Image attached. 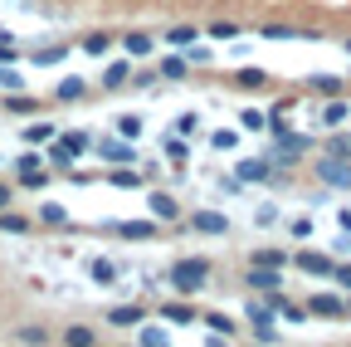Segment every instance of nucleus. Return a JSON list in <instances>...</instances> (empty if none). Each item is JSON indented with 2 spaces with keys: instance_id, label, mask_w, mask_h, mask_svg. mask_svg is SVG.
Instances as JSON below:
<instances>
[{
  "instance_id": "44",
  "label": "nucleus",
  "mask_w": 351,
  "mask_h": 347,
  "mask_svg": "<svg viewBox=\"0 0 351 347\" xmlns=\"http://www.w3.org/2000/svg\"><path fill=\"white\" fill-rule=\"evenodd\" d=\"M307 235H313V221L302 215V221H293V240H307Z\"/></svg>"
},
{
  "instance_id": "34",
  "label": "nucleus",
  "mask_w": 351,
  "mask_h": 347,
  "mask_svg": "<svg viewBox=\"0 0 351 347\" xmlns=\"http://www.w3.org/2000/svg\"><path fill=\"white\" fill-rule=\"evenodd\" d=\"M0 89H5V93H20V89H25V78H20L15 69H0Z\"/></svg>"
},
{
  "instance_id": "35",
  "label": "nucleus",
  "mask_w": 351,
  "mask_h": 347,
  "mask_svg": "<svg viewBox=\"0 0 351 347\" xmlns=\"http://www.w3.org/2000/svg\"><path fill=\"white\" fill-rule=\"evenodd\" d=\"M142 347H171V337L161 328H142Z\"/></svg>"
},
{
  "instance_id": "10",
  "label": "nucleus",
  "mask_w": 351,
  "mask_h": 347,
  "mask_svg": "<svg viewBox=\"0 0 351 347\" xmlns=\"http://www.w3.org/2000/svg\"><path fill=\"white\" fill-rule=\"evenodd\" d=\"M147 210L156 215V221H176V215H181V205H176L171 191H152V196H147Z\"/></svg>"
},
{
  "instance_id": "50",
  "label": "nucleus",
  "mask_w": 351,
  "mask_h": 347,
  "mask_svg": "<svg viewBox=\"0 0 351 347\" xmlns=\"http://www.w3.org/2000/svg\"><path fill=\"white\" fill-rule=\"evenodd\" d=\"M346 54H351V39H346Z\"/></svg>"
},
{
  "instance_id": "12",
  "label": "nucleus",
  "mask_w": 351,
  "mask_h": 347,
  "mask_svg": "<svg viewBox=\"0 0 351 347\" xmlns=\"http://www.w3.org/2000/svg\"><path fill=\"white\" fill-rule=\"evenodd\" d=\"M142 318H147V313L137 309V303H122V309H112V313H108V323H112V328H142Z\"/></svg>"
},
{
  "instance_id": "43",
  "label": "nucleus",
  "mask_w": 351,
  "mask_h": 347,
  "mask_svg": "<svg viewBox=\"0 0 351 347\" xmlns=\"http://www.w3.org/2000/svg\"><path fill=\"white\" fill-rule=\"evenodd\" d=\"M254 337H258V342H274V323H269V318L254 323Z\"/></svg>"
},
{
  "instance_id": "24",
  "label": "nucleus",
  "mask_w": 351,
  "mask_h": 347,
  "mask_svg": "<svg viewBox=\"0 0 351 347\" xmlns=\"http://www.w3.org/2000/svg\"><path fill=\"white\" fill-rule=\"evenodd\" d=\"M161 78H171V83H181V78H186V59H181V54H171V59H161Z\"/></svg>"
},
{
  "instance_id": "37",
  "label": "nucleus",
  "mask_w": 351,
  "mask_h": 347,
  "mask_svg": "<svg viewBox=\"0 0 351 347\" xmlns=\"http://www.w3.org/2000/svg\"><path fill=\"white\" fill-rule=\"evenodd\" d=\"M239 34V25L234 20H219V25H210V39H234Z\"/></svg>"
},
{
  "instance_id": "8",
  "label": "nucleus",
  "mask_w": 351,
  "mask_h": 347,
  "mask_svg": "<svg viewBox=\"0 0 351 347\" xmlns=\"http://www.w3.org/2000/svg\"><path fill=\"white\" fill-rule=\"evenodd\" d=\"M98 152H103V161H112V166L137 161V152H132V142H127V137H103V142H98Z\"/></svg>"
},
{
  "instance_id": "17",
  "label": "nucleus",
  "mask_w": 351,
  "mask_h": 347,
  "mask_svg": "<svg viewBox=\"0 0 351 347\" xmlns=\"http://www.w3.org/2000/svg\"><path fill=\"white\" fill-rule=\"evenodd\" d=\"M258 34L263 39H317V34H307V30H293V25H263Z\"/></svg>"
},
{
  "instance_id": "39",
  "label": "nucleus",
  "mask_w": 351,
  "mask_h": 347,
  "mask_svg": "<svg viewBox=\"0 0 351 347\" xmlns=\"http://www.w3.org/2000/svg\"><path fill=\"white\" fill-rule=\"evenodd\" d=\"M205 323H210V333H234V323L225 313H205Z\"/></svg>"
},
{
  "instance_id": "28",
  "label": "nucleus",
  "mask_w": 351,
  "mask_h": 347,
  "mask_svg": "<svg viewBox=\"0 0 351 347\" xmlns=\"http://www.w3.org/2000/svg\"><path fill=\"white\" fill-rule=\"evenodd\" d=\"M0 230H5V235H25L29 221H25V215H5V210H0Z\"/></svg>"
},
{
  "instance_id": "25",
  "label": "nucleus",
  "mask_w": 351,
  "mask_h": 347,
  "mask_svg": "<svg viewBox=\"0 0 351 347\" xmlns=\"http://www.w3.org/2000/svg\"><path fill=\"white\" fill-rule=\"evenodd\" d=\"M254 265H269V269H283V265H288V254H283V249H254Z\"/></svg>"
},
{
  "instance_id": "51",
  "label": "nucleus",
  "mask_w": 351,
  "mask_h": 347,
  "mask_svg": "<svg viewBox=\"0 0 351 347\" xmlns=\"http://www.w3.org/2000/svg\"><path fill=\"white\" fill-rule=\"evenodd\" d=\"M0 161H5V157H0Z\"/></svg>"
},
{
  "instance_id": "45",
  "label": "nucleus",
  "mask_w": 351,
  "mask_h": 347,
  "mask_svg": "<svg viewBox=\"0 0 351 347\" xmlns=\"http://www.w3.org/2000/svg\"><path fill=\"white\" fill-rule=\"evenodd\" d=\"M10 59H15V45H10L5 34H0V64H10Z\"/></svg>"
},
{
  "instance_id": "6",
  "label": "nucleus",
  "mask_w": 351,
  "mask_h": 347,
  "mask_svg": "<svg viewBox=\"0 0 351 347\" xmlns=\"http://www.w3.org/2000/svg\"><path fill=\"white\" fill-rule=\"evenodd\" d=\"M112 235H122V240H156V215H147V221H117Z\"/></svg>"
},
{
  "instance_id": "48",
  "label": "nucleus",
  "mask_w": 351,
  "mask_h": 347,
  "mask_svg": "<svg viewBox=\"0 0 351 347\" xmlns=\"http://www.w3.org/2000/svg\"><path fill=\"white\" fill-rule=\"evenodd\" d=\"M346 313H351V293H346Z\"/></svg>"
},
{
  "instance_id": "27",
  "label": "nucleus",
  "mask_w": 351,
  "mask_h": 347,
  "mask_svg": "<svg viewBox=\"0 0 351 347\" xmlns=\"http://www.w3.org/2000/svg\"><path fill=\"white\" fill-rule=\"evenodd\" d=\"M39 221H44V225H64V221H69V210L49 201V205H39Z\"/></svg>"
},
{
  "instance_id": "41",
  "label": "nucleus",
  "mask_w": 351,
  "mask_h": 347,
  "mask_svg": "<svg viewBox=\"0 0 351 347\" xmlns=\"http://www.w3.org/2000/svg\"><path fill=\"white\" fill-rule=\"evenodd\" d=\"M210 142H215V152H230V147H234V133H230V127H225V133H215Z\"/></svg>"
},
{
  "instance_id": "49",
  "label": "nucleus",
  "mask_w": 351,
  "mask_h": 347,
  "mask_svg": "<svg viewBox=\"0 0 351 347\" xmlns=\"http://www.w3.org/2000/svg\"><path fill=\"white\" fill-rule=\"evenodd\" d=\"M254 347H274V342H254Z\"/></svg>"
},
{
  "instance_id": "42",
  "label": "nucleus",
  "mask_w": 351,
  "mask_h": 347,
  "mask_svg": "<svg viewBox=\"0 0 351 347\" xmlns=\"http://www.w3.org/2000/svg\"><path fill=\"white\" fill-rule=\"evenodd\" d=\"M332 279H337V284L351 293V265H337V269H332Z\"/></svg>"
},
{
  "instance_id": "3",
  "label": "nucleus",
  "mask_w": 351,
  "mask_h": 347,
  "mask_svg": "<svg viewBox=\"0 0 351 347\" xmlns=\"http://www.w3.org/2000/svg\"><path fill=\"white\" fill-rule=\"evenodd\" d=\"M44 161H49V157H39V147H29V152L15 161V171H20V181H25V186H44V181H49Z\"/></svg>"
},
{
  "instance_id": "9",
  "label": "nucleus",
  "mask_w": 351,
  "mask_h": 347,
  "mask_svg": "<svg viewBox=\"0 0 351 347\" xmlns=\"http://www.w3.org/2000/svg\"><path fill=\"white\" fill-rule=\"evenodd\" d=\"M244 284H249L254 293H274V289H278L283 279H278V269H269V265H254V269L244 274Z\"/></svg>"
},
{
  "instance_id": "16",
  "label": "nucleus",
  "mask_w": 351,
  "mask_h": 347,
  "mask_svg": "<svg viewBox=\"0 0 351 347\" xmlns=\"http://www.w3.org/2000/svg\"><path fill=\"white\" fill-rule=\"evenodd\" d=\"M122 45H127V54H132V59H147V54H152V34H142V30H132V34L122 39Z\"/></svg>"
},
{
  "instance_id": "11",
  "label": "nucleus",
  "mask_w": 351,
  "mask_h": 347,
  "mask_svg": "<svg viewBox=\"0 0 351 347\" xmlns=\"http://www.w3.org/2000/svg\"><path fill=\"white\" fill-rule=\"evenodd\" d=\"M64 347H98V333L88 323H69L64 328Z\"/></svg>"
},
{
  "instance_id": "40",
  "label": "nucleus",
  "mask_w": 351,
  "mask_h": 347,
  "mask_svg": "<svg viewBox=\"0 0 351 347\" xmlns=\"http://www.w3.org/2000/svg\"><path fill=\"white\" fill-rule=\"evenodd\" d=\"M10 113H34V98H25V93H10V103H5Z\"/></svg>"
},
{
  "instance_id": "7",
  "label": "nucleus",
  "mask_w": 351,
  "mask_h": 347,
  "mask_svg": "<svg viewBox=\"0 0 351 347\" xmlns=\"http://www.w3.org/2000/svg\"><path fill=\"white\" fill-rule=\"evenodd\" d=\"M298 269H302V274H313V279H332L337 265H332L327 254H317V249H302V254H298Z\"/></svg>"
},
{
  "instance_id": "14",
  "label": "nucleus",
  "mask_w": 351,
  "mask_h": 347,
  "mask_svg": "<svg viewBox=\"0 0 351 347\" xmlns=\"http://www.w3.org/2000/svg\"><path fill=\"white\" fill-rule=\"evenodd\" d=\"M83 93H88V83H83L78 74H73V78H64V83H59V89H54V98H59V103H78Z\"/></svg>"
},
{
  "instance_id": "2",
  "label": "nucleus",
  "mask_w": 351,
  "mask_h": 347,
  "mask_svg": "<svg viewBox=\"0 0 351 347\" xmlns=\"http://www.w3.org/2000/svg\"><path fill=\"white\" fill-rule=\"evenodd\" d=\"M313 171H317V181H322V186H332V191H351V161H341V157H322V161H313Z\"/></svg>"
},
{
  "instance_id": "19",
  "label": "nucleus",
  "mask_w": 351,
  "mask_h": 347,
  "mask_svg": "<svg viewBox=\"0 0 351 347\" xmlns=\"http://www.w3.org/2000/svg\"><path fill=\"white\" fill-rule=\"evenodd\" d=\"M88 274H93V284H117V265H112V259H93Z\"/></svg>"
},
{
  "instance_id": "26",
  "label": "nucleus",
  "mask_w": 351,
  "mask_h": 347,
  "mask_svg": "<svg viewBox=\"0 0 351 347\" xmlns=\"http://www.w3.org/2000/svg\"><path fill=\"white\" fill-rule=\"evenodd\" d=\"M127 74H132V69L117 59V64H108V69H103V83H108V89H122V83H127Z\"/></svg>"
},
{
  "instance_id": "36",
  "label": "nucleus",
  "mask_w": 351,
  "mask_h": 347,
  "mask_svg": "<svg viewBox=\"0 0 351 347\" xmlns=\"http://www.w3.org/2000/svg\"><path fill=\"white\" fill-rule=\"evenodd\" d=\"M239 122H244V127H249V133H263V127H269V122H274V117H263V113H254V108H249V113H244V117H239Z\"/></svg>"
},
{
  "instance_id": "30",
  "label": "nucleus",
  "mask_w": 351,
  "mask_h": 347,
  "mask_svg": "<svg viewBox=\"0 0 351 347\" xmlns=\"http://www.w3.org/2000/svg\"><path fill=\"white\" fill-rule=\"evenodd\" d=\"M112 186L132 191V186H142V177H137V171H127V166H117V171H112Z\"/></svg>"
},
{
  "instance_id": "33",
  "label": "nucleus",
  "mask_w": 351,
  "mask_h": 347,
  "mask_svg": "<svg viewBox=\"0 0 351 347\" xmlns=\"http://www.w3.org/2000/svg\"><path fill=\"white\" fill-rule=\"evenodd\" d=\"M108 45H112L108 34H88V39H83V54H108Z\"/></svg>"
},
{
  "instance_id": "47",
  "label": "nucleus",
  "mask_w": 351,
  "mask_h": 347,
  "mask_svg": "<svg viewBox=\"0 0 351 347\" xmlns=\"http://www.w3.org/2000/svg\"><path fill=\"white\" fill-rule=\"evenodd\" d=\"M5 205H10V186H5V181H0V210H5Z\"/></svg>"
},
{
  "instance_id": "18",
  "label": "nucleus",
  "mask_w": 351,
  "mask_h": 347,
  "mask_svg": "<svg viewBox=\"0 0 351 347\" xmlns=\"http://www.w3.org/2000/svg\"><path fill=\"white\" fill-rule=\"evenodd\" d=\"M234 83L254 93V89H269V74H263V69H239V74H234Z\"/></svg>"
},
{
  "instance_id": "31",
  "label": "nucleus",
  "mask_w": 351,
  "mask_h": 347,
  "mask_svg": "<svg viewBox=\"0 0 351 347\" xmlns=\"http://www.w3.org/2000/svg\"><path fill=\"white\" fill-rule=\"evenodd\" d=\"M15 337H20V342H25V347H44V337H49V333H44V328H39V323H34V328H20V333H15Z\"/></svg>"
},
{
  "instance_id": "13",
  "label": "nucleus",
  "mask_w": 351,
  "mask_h": 347,
  "mask_svg": "<svg viewBox=\"0 0 351 347\" xmlns=\"http://www.w3.org/2000/svg\"><path fill=\"white\" fill-rule=\"evenodd\" d=\"M59 137V127H49V122H29L25 127V147H49Z\"/></svg>"
},
{
  "instance_id": "32",
  "label": "nucleus",
  "mask_w": 351,
  "mask_h": 347,
  "mask_svg": "<svg viewBox=\"0 0 351 347\" xmlns=\"http://www.w3.org/2000/svg\"><path fill=\"white\" fill-rule=\"evenodd\" d=\"M313 89L332 98V93H341V78H332V74H317V78H313Z\"/></svg>"
},
{
  "instance_id": "29",
  "label": "nucleus",
  "mask_w": 351,
  "mask_h": 347,
  "mask_svg": "<svg viewBox=\"0 0 351 347\" xmlns=\"http://www.w3.org/2000/svg\"><path fill=\"white\" fill-rule=\"evenodd\" d=\"M195 127H200V113H181L176 117V137H195Z\"/></svg>"
},
{
  "instance_id": "38",
  "label": "nucleus",
  "mask_w": 351,
  "mask_h": 347,
  "mask_svg": "<svg viewBox=\"0 0 351 347\" xmlns=\"http://www.w3.org/2000/svg\"><path fill=\"white\" fill-rule=\"evenodd\" d=\"M64 54H69L64 45H49V49H39V54H34V64H59Z\"/></svg>"
},
{
  "instance_id": "21",
  "label": "nucleus",
  "mask_w": 351,
  "mask_h": 347,
  "mask_svg": "<svg viewBox=\"0 0 351 347\" xmlns=\"http://www.w3.org/2000/svg\"><path fill=\"white\" fill-rule=\"evenodd\" d=\"M239 181H269V161H239Z\"/></svg>"
},
{
  "instance_id": "22",
  "label": "nucleus",
  "mask_w": 351,
  "mask_h": 347,
  "mask_svg": "<svg viewBox=\"0 0 351 347\" xmlns=\"http://www.w3.org/2000/svg\"><path fill=\"white\" fill-rule=\"evenodd\" d=\"M166 39H171V45H181V49H191L195 39H200V30H195V25H176V30H171Z\"/></svg>"
},
{
  "instance_id": "20",
  "label": "nucleus",
  "mask_w": 351,
  "mask_h": 347,
  "mask_svg": "<svg viewBox=\"0 0 351 347\" xmlns=\"http://www.w3.org/2000/svg\"><path fill=\"white\" fill-rule=\"evenodd\" d=\"M117 137L137 142V137H142V117H137V113H122V117H117Z\"/></svg>"
},
{
  "instance_id": "46",
  "label": "nucleus",
  "mask_w": 351,
  "mask_h": 347,
  "mask_svg": "<svg viewBox=\"0 0 351 347\" xmlns=\"http://www.w3.org/2000/svg\"><path fill=\"white\" fill-rule=\"evenodd\" d=\"M332 157H351V137H337L332 142Z\"/></svg>"
},
{
  "instance_id": "4",
  "label": "nucleus",
  "mask_w": 351,
  "mask_h": 347,
  "mask_svg": "<svg viewBox=\"0 0 351 347\" xmlns=\"http://www.w3.org/2000/svg\"><path fill=\"white\" fill-rule=\"evenodd\" d=\"M307 313H313V318H346V298H337V293H313V298H307Z\"/></svg>"
},
{
  "instance_id": "15",
  "label": "nucleus",
  "mask_w": 351,
  "mask_h": 347,
  "mask_svg": "<svg viewBox=\"0 0 351 347\" xmlns=\"http://www.w3.org/2000/svg\"><path fill=\"white\" fill-rule=\"evenodd\" d=\"M161 318H171V323H195V318H205V313H195L191 303H161Z\"/></svg>"
},
{
  "instance_id": "1",
  "label": "nucleus",
  "mask_w": 351,
  "mask_h": 347,
  "mask_svg": "<svg viewBox=\"0 0 351 347\" xmlns=\"http://www.w3.org/2000/svg\"><path fill=\"white\" fill-rule=\"evenodd\" d=\"M205 279H210V259H176L171 265V284H176V293H200L205 289Z\"/></svg>"
},
{
  "instance_id": "5",
  "label": "nucleus",
  "mask_w": 351,
  "mask_h": 347,
  "mask_svg": "<svg viewBox=\"0 0 351 347\" xmlns=\"http://www.w3.org/2000/svg\"><path fill=\"white\" fill-rule=\"evenodd\" d=\"M191 230H200V235H230V215H219V210H195V215H191Z\"/></svg>"
},
{
  "instance_id": "23",
  "label": "nucleus",
  "mask_w": 351,
  "mask_h": 347,
  "mask_svg": "<svg viewBox=\"0 0 351 347\" xmlns=\"http://www.w3.org/2000/svg\"><path fill=\"white\" fill-rule=\"evenodd\" d=\"M346 117H351V108H346L341 98H332V103L322 108V122H327V127H337V122H346Z\"/></svg>"
}]
</instances>
